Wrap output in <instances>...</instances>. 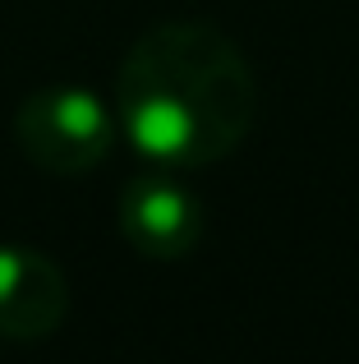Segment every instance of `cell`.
I'll return each instance as SVG.
<instances>
[{"instance_id":"6da1fadb","label":"cell","mask_w":359,"mask_h":364,"mask_svg":"<svg viewBox=\"0 0 359 364\" xmlns=\"http://www.w3.org/2000/svg\"><path fill=\"white\" fill-rule=\"evenodd\" d=\"M116 111L125 139L148 161L194 171L244 143L258 116V83L216 23L171 18L148 28L120 60Z\"/></svg>"},{"instance_id":"7a4b0ae2","label":"cell","mask_w":359,"mask_h":364,"mask_svg":"<svg viewBox=\"0 0 359 364\" xmlns=\"http://www.w3.org/2000/svg\"><path fill=\"white\" fill-rule=\"evenodd\" d=\"M14 139L46 176H83L116 148L111 107L92 88H42L14 111Z\"/></svg>"},{"instance_id":"3957f363","label":"cell","mask_w":359,"mask_h":364,"mask_svg":"<svg viewBox=\"0 0 359 364\" xmlns=\"http://www.w3.org/2000/svg\"><path fill=\"white\" fill-rule=\"evenodd\" d=\"M116 222H120V235L143 258L175 263V258H189L198 249L207 213H203V198L184 180H175L171 166H157L134 176L120 189Z\"/></svg>"},{"instance_id":"277c9868","label":"cell","mask_w":359,"mask_h":364,"mask_svg":"<svg viewBox=\"0 0 359 364\" xmlns=\"http://www.w3.org/2000/svg\"><path fill=\"white\" fill-rule=\"evenodd\" d=\"M70 314L65 272L28 245H0V337L42 341Z\"/></svg>"}]
</instances>
